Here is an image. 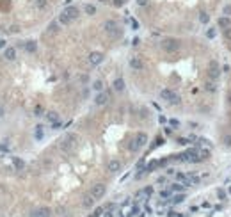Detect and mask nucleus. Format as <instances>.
I'll list each match as a JSON object with an SVG mask.
<instances>
[{
  "label": "nucleus",
  "mask_w": 231,
  "mask_h": 217,
  "mask_svg": "<svg viewBox=\"0 0 231 217\" xmlns=\"http://www.w3.org/2000/svg\"><path fill=\"white\" fill-rule=\"evenodd\" d=\"M160 98L164 100V101H167L169 105H176V103H180V96L171 91V89H162L160 91Z\"/></svg>",
  "instance_id": "f257e3e1"
},
{
  "label": "nucleus",
  "mask_w": 231,
  "mask_h": 217,
  "mask_svg": "<svg viewBox=\"0 0 231 217\" xmlns=\"http://www.w3.org/2000/svg\"><path fill=\"white\" fill-rule=\"evenodd\" d=\"M77 135L75 134H68L66 137L60 141V150L62 151H71V148L75 146V142H77Z\"/></svg>",
  "instance_id": "f03ea898"
},
{
  "label": "nucleus",
  "mask_w": 231,
  "mask_h": 217,
  "mask_svg": "<svg viewBox=\"0 0 231 217\" xmlns=\"http://www.w3.org/2000/svg\"><path fill=\"white\" fill-rule=\"evenodd\" d=\"M162 48H164L165 52H176V50L180 48V41L174 39V38H167V39L162 41Z\"/></svg>",
  "instance_id": "7ed1b4c3"
},
{
  "label": "nucleus",
  "mask_w": 231,
  "mask_h": 217,
  "mask_svg": "<svg viewBox=\"0 0 231 217\" xmlns=\"http://www.w3.org/2000/svg\"><path fill=\"white\" fill-rule=\"evenodd\" d=\"M105 192H107V187L103 183H96V185L91 187V196L94 197V199H101V197L105 196Z\"/></svg>",
  "instance_id": "20e7f679"
},
{
  "label": "nucleus",
  "mask_w": 231,
  "mask_h": 217,
  "mask_svg": "<svg viewBox=\"0 0 231 217\" xmlns=\"http://www.w3.org/2000/svg\"><path fill=\"white\" fill-rule=\"evenodd\" d=\"M30 217H52V210L48 206H41L38 210H34Z\"/></svg>",
  "instance_id": "39448f33"
},
{
  "label": "nucleus",
  "mask_w": 231,
  "mask_h": 217,
  "mask_svg": "<svg viewBox=\"0 0 231 217\" xmlns=\"http://www.w3.org/2000/svg\"><path fill=\"white\" fill-rule=\"evenodd\" d=\"M117 29H119V27H117V23H116L114 20H107L105 23H103V30L109 32V34H114Z\"/></svg>",
  "instance_id": "423d86ee"
},
{
  "label": "nucleus",
  "mask_w": 231,
  "mask_h": 217,
  "mask_svg": "<svg viewBox=\"0 0 231 217\" xmlns=\"http://www.w3.org/2000/svg\"><path fill=\"white\" fill-rule=\"evenodd\" d=\"M64 13H66L71 20H77L78 16H80V11H78V7H75V5H68V7L64 9Z\"/></svg>",
  "instance_id": "0eeeda50"
},
{
  "label": "nucleus",
  "mask_w": 231,
  "mask_h": 217,
  "mask_svg": "<svg viewBox=\"0 0 231 217\" xmlns=\"http://www.w3.org/2000/svg\"><path fill=\"white\" fill-rule=\"evenodd\" d=\"M4 59H5V60H14V59H16V48L7 46V48L4 50Z\"/></svg>",
  "instance_id": "6e6552de"
},
{
  "label": "nucleus",
  "mask_w": 231,
  "mask_h": 217,
  "mask_svg": "<svg viewBox=\"0 0 231 217\" xmlns=\"http://www.w3.org/2000/svg\"><path fill=\"white\" fill-rule=\"evenodd\" d=\"M135 142L142 148V146H146V142H148V135L144 134V132H139V134H135Z\"/></svg>",
  "instance_id": "1a4fd4ad"
},
{
  "label": "nucleus",
  "mask_w": 231,
  "mask_h": 217,
  "mask_svg": "<svg viewBox=\"0 0 231 217\" xmlns=\"http://www.w3.org/2000/svg\"><path fill=\"white\" fill-rule=\"evenodd\" d=\"M103 60V54H100V52H93L91 55H89V62L93 64V66H96Z\"/></svg>",
  "instance_id": "9d476101"
},
{
  "label": "nucleus",
  "mask_w": 231,
  "mask_h": 217,
  "mask_svg": "<svg viewBox=\"0 0 231 217\" xmlns=\"http://www.w3.org/2000/svg\"><path fill=\"white\" fill-rule=\"evenodd\" d=\"M130 66H132V70H135V71H140V70L144 68L142 60L139 59V57H132V59H130Z\"/></svg>",
  "instance_id": "9b49d317"
},
{
  "label": "nucleus",
  "mask_w": 231,
  "mask_h": 217,
  "mask_svg": "<svg viewBox=\"0 0 231 217\" xmlns=\"http://www.w3.org/2000/svg\"><path fill=\"white\" fill-rule=\"evenodd\" d=\"M107 169H109V173H117V171H121V162H119V160H110L109 166H107Z\"/></svg>",
  "instance_id": "f8f14e48"
},
{
  "label": "nucleus",
  "mask_w": 231,
  "mask_h": 217,
  "mask_svg": "<svg viewBox=\"0 0 231 217\" xmlns=\"http://www.w3.org/2000/svg\"><path fill=\"white\" fill-rule=\"evenodd\" d=\"M109 101V95L107 93H98V96L94 98V103L96 105H105Z\"/></svg>",
  "instance_id": "ddd939ff"
},
{
  "label": "nucleus",
  "mask_w": 231,
  "mask_h": 217,
  "mask_svg": "<svg viewBox=\"0 0 231 217\" xmlns=\"http://www.w3.org/2000/svg\"><path fill=\"white\" fill-rule=\"evenodd\" d=\"M217 23H219V27H220V29H228V27H231V20H229V16H220Z\"/></svg>",
  "instance_id": "4468645a"
},
{
  "label": "nucleus",
  "mask_w": 231,
  "mask_h": 217,
  "mask_svg": "<svg viewBox=\"0 0 231 217\" xmlns=\"http://www.w3.org/2000/svg\"><path fill=\"white\" fill-rule=\"evenodd\" d=\"M23 46H25V50H27L29 54H34V52L38 50V43H36V41H27Z\"/></svg>",
  "instance_id": "2eb2a0df"
},
{
  "label": "nucleus",
  "mask_w": 231,
  "mask_h": 217,
  "mask_svg": "<svg viewBox=\"0 0 231 217\" xmlns=\"http://www.w3.org/2000/svg\"><path fill=\"white\" fill-rule=\"evenodd\" d=\"M59 23H60V25H69V23H73V20H71V18L62 11V13L59 14Z\"/></svg>",
  "instance_id": "dca6fc26"
},
{
  "label": "nucleus",
  "mask_w": 231,
  "mask_h": 217,
  "mask_svg": "<svg viewBox=\"0 0 231 217\" xmlns=\"http://www.w3.org/2000/svg\"><path fill=\"white\" fill-rule=\"evenodd\" d=\"M34 7L38 11H45L48 7V0H34Z\"/></svg>",
  "instance_id": "f3484780"
},
{
  "label": "nucleus",
  "mask_w": 231,
  "mask_h": 217,
  "mask_svg": "<svg viewBox=\"0 0 231 217\" xmlns=\"http://www.w3.org/2000/svg\"><path fill=\"white\" fill-rule=\"evenodd\" d=\"M210 75H212L213 79H217V75H219V64L215 60L210 62Z\"/></svg>",
  "instance_id": "a211bd4d"
},
{
  "label": "nucleus",
  "mask_w": 231,
  "mask_h": 217,
  "mask_svg": "<svg viewBox=\"0 0 231 217\" xmlns=\"http://www.w3.org/2000/svg\"><path fill=\"white\" fill-rule=\"evenodd\" d=\"M114 89L117 91V93L125 91V80H123V79H116L114 80Z\"/></svg>",
  "instance_id": "6ab92c4d"
},
{
  "label": "nucleus",
  "mask_w": 231,
  "mask_h": 217,
  "mask_svg": "<svg viewBox=\"0 0 231 217\" xmlns=\"http://www.w3.org/2000/svg\"><path fill=\"white\" fill-rule=\"evenodd\" d=\"M94 201H96V199H94V197H93V196H91V194H89V196H85V197H84V201H82V205H84L85 208H91V206L94 205Z\"/></svg>",
  "instance_id": "aec40b11"
},
{
  "label": "nucleus",
  "mask_w": 231,
  "mask_h": 217,
  "mask_svg": "<svg viewBox=\"0 0 231 217\" xmlns=\"http://www.w3.org/2000/svg\"><path fill=\"white\" fill-rule=\"evenodd\" d=\"M9 151V141H0V157H4Z\"/></svg>",
  "instance_id": "412c9836"
},
{
  "label": "nucleus",
  "mask_w": 231,
  "mask_h": 217,
  "mask_svg": "<svg viewBox=\"0 0 231 217\" xmlns=\"http://www.w3.org/2000/svg\"><path fill=\"white\" fill-rule=\"evenodd\" d=\"M46 119L54 125V123H57L59 121V114L57 112H54V110H50V112H46Z\"/></svg>",
  "instance_id": "4be33fe9"
},
{
  "label": "nucleus",
  "mask_w": 231,
  "mask_h": 217,
  "mask_svg": "<svg viewBox=\"0 0 231 217\" xmlns=\"http://www.w3.org/2000/svg\"><path fill=\"white\" fill-rule=\"evenodd\" d=\"M84 11H85V14H89V16L96 14V7H94L93 4H85V5H84Z\"/></svg>",
  "instance_id": "5701e85b"
},
{
  "label": "nucleus",
  "mask_w": 231,
  "mask_h": 217,
  "mask_svg": "<svg viewBox=\"0 0 231 217\" xmlns=\"http://www.w3.org/2000/svg\"><path fill=\"white\" fill-rule=\"evenodd\" d=\"M199 21H201V23H205V25H206V23H208V21H210V14H208V13H206V11H201V13H199Z\"/></svg>",
  "instance_id": "b1692460"
},
{
  "label": "nucleus",
  "mask_w": 231,
  "mask_h": 217,
  "mask_svg": "<svg viewBox=\"0 0 231 217\" xmlns=\"http://www.w3.org/2000/svg\"><path fill=\"white\" fill-rule=\"evenodd\" d=\"M13 164H14V167H16V169H23V167H25V162H23L21 158H18V157L13 158Z\"/></svg>",
  "instance_id": "393cba45"
},
{
  "label": "nucleus",
  "mask_w": 231,
  "mask_h": 217,
  "mask_svg": "<svg viewBox=\"0 0 231 217\" xmlns=\"http://www.w3.org/2000/svg\"><path fill=\"white\" fill-rule=\"evenodd\" d=\"M48 32H52V34L59 32V21H52V23L48 25Z\"/></svg>",
  "instance_id": "a878e982"
},
{
  "label": "nucleus",
  "mask_w": 231,
  "mask_h": 217,
  "mask_svg": "<svg viewBox=\"0 0 231 217\" xmlns=\"http://www.w3.org/2000/svg\"><path fill=\"white\" fill-rule=\"evenodd\" d=\"M185 187H187V185H183V183H174L173 187H171V191H174V192H183Z\"/></svg>",
  "instance_id": "bb28decb"
},
{
  "label": "nucleus",
  "mask_w": 231,
  "mask_h": 217,
  "mask_svg": "<svg viewBox=\"0 0 231 217\" xmlns=\"http://www.w3.org/2000/svg\"><path fill=\"white\" fill-rule=\"evenodd\" d=\"M128 150H130V151H139V150H140V146L135 142V139H132V141H130V144H128Z\"/></svg>",
  "instance_id": "cd10ccee"
},
{
  "label": "nucleus",
  "mask_w": 231,
  "mask_h": 217,
  "mask_svg": "<svg viewBox=\"0 0 231 217\" xmlns=\"http://www.w3.org/2000/svg\"><path fill=\"white\" fill-rule=\"evenodd\" d=\"M93 89L98 91V93H101V89H103V82H101V80H96V82L93 84Z\"/></svg>",
  "instance_id": "c85d7f7f"
},
{
  "label": "nucleus",
  "mask_w": 231,
  "mask_h": 217,
  "mask_svg": "<svg viewBox=\"0 0 231 217\" xmlns=\"http://www.w3.org/2000/svg\"><path fill=\"white\" fill-rule=\"evenodd\" d=\"M222 14H224V16H231V4H226V5L222 7Z\"/></svg>",
  "instance_id": "c756f323"
},
{
  "label": "nucleus",
  "mask_w": 231,
  "mask_h": 217,
  "mask_svg": "<svg viewBox=\"0 0 231 217\" xmlns=\"http://www.w3.org/2000/svg\"><path fill=\"white\" fill-rule=\"evenodd\" d=\"M36 139H43V126H36Z\"/></svg>",
  "instance_id": "7c9ffc66"
},
{
  "label": "nucleus",
  "mask_w": 231,
  "mask_h": 217,
  "mask_svg": "<svg viewBox=\"0 0 231 217\" xmlns=\"http://www.w3.org/2000/svg\"><path fill=\"white\" fill-rule=\"evenodd\" d=\"M224 30V38L226 39H231V27H228V29H222Z\"/></svg>",
  "instance_id": "2f4dec72"
},
{
  "label": "nucleus",
  "mask_w": 231,
  "mask_h": 217,
  "mask_svg": "<svg viewBox=\"0 0 231 217\" xmlns=\"http://www.w3.org/2000/svg\"><path fill=\"white\" fill-rule=\"evenodd\" d=\"M215 34H217V30H215V29H210V30L206 32V36H208L210 39H213V38H215Z\"/></svg>",
  "instance_id": "473e14b6"
},
{
  "label": "nucleus",
  "mask_w": 231,
  "mask_h": 217,
  "mask_svg": "<svg viewBox=\"0 0 231 217\" xmlns=\"http://www.w3.org/2000/svg\"><path fill=\"white\" fill-rule=\"evenodd\" d=\"M222 142H224L226 146H231V135H224V139H222Z\"/></svg>",
  "instance_id": "72a5a7b5"
},
{
  "label": "nucleus",
  "mask_w": 231,
  "mask_h": 217,
  "mask_svg": "<svg viewBox=\"0 0 231 217\" xmlns=\"http://www.w3.org/2000/svg\"><path fill=\"white\" fill-rule=\"evenodd\" d=\"M171 196V191H162L160 192V197H169Z\"/></svg>",
  "instance_id": "f704fd0d"
},
{
  "label": "nucleus",
  "mask_w": 231,
  "mask_h": 217,
  "mask_svg": "<svg viewBox=\"0 0 231 217\" xmlns=\"http://www.w3.org/2000/svg\"><path fill=\"white\" fill-rule=\"evenodd\" d=\"M41 112H43V107L38 105V107H36V116H41Z\"/></svg>",
  "instance_id": "c9c22d12"
},
{
  "label": "nucleus",
  "mask_w": 231,
  "mask_h": 217,
  "mask_svg": "<svg viewBox=\"0 0 231 217\" xmlns=\"http://www.w3.org/2000/svg\"><path fill=\"white\" fill-rule=\"evenodd\" d=\"M217 196H219V197H222V199H224V197H226V192H224V191H217Z\"/></svg>",
  "instance_id": "e433bc0d"
},
{
  "label": "nucleus",
  "mask_w": 231,
  "mask_h": 217,
  "mask_svg": "<svg viewBox=\"0 0 231 217\" xmlns=\"http://www.w3.org/2000/svg\"><path fill=\"white\" fill-rule=\"evenodd\" d=\"M4 114H5V107H4V105H2V103H0V118H2V116H4Z\"/></svg>",
  "instance_id": "4c0bfd02"
},
{
  "label": "nucleus",
  "mask_w": 231,
  "mask_h": 217,
  "mask_svg": "<svg viewBox=\"0 0 231 217\" xmlns=\"http://www.w3.org/2000/svg\"><path fill=\"white\" fill-rule=\"evenodd\" d=\"M173 201H174V203H180V201H183V196H176Z\"/></svg>",
  "instance_id": "58836bf2"
},
{
  "label": "nucleus",
  "mask_w": 231,
  "mask_h": 217,
  "mask_svg": "<svg viewBox=\"0 0 231 217\" xmlns=\"http://www.w3.org/2000/svg\"><path fill=\"white\" fill-rule=\"evenodd\" d=\"M137 4H139V5H146V4H148V0H137Z\"/></svg>",
  "instance_id": "ea45409f"
},
{
  "label": "nucleus",
  "mask_w": 231,
  "mask_h": 217,
  "mask_svg": "<svg viewBox=\"0 0 231 217\" xmlns=\"http://www.w3.org/2000/svg\"><path fill=\"white\" fill-rule=\"evenodd\" d=\"M101 2H107V0H101Z\"/></svg>",
  "instance_id": "a19ab883"
}]
</instances>
